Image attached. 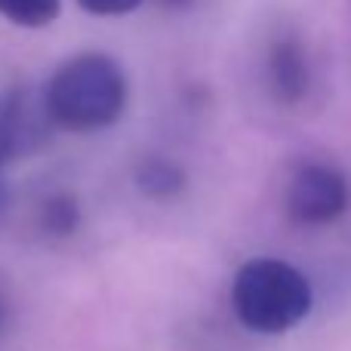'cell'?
Instances as JSON below:
<instances>
[{
  "label": "cell",
  "mask_w": 351,
  "mask_h": 351,
  "mask_svg": "<svg viewBox=\"0 0 351 351\" xmlns=\"http://www.w3.org/2000/svg\"><path fill=\"white\" fill-rule=\"evenodd\" d=\"M130 102L123 65L108 53H74L43 86V117L65 133H99L114 127Z\"/></svg>",
  "instance_id": "cell-1"
},
{
  "label": "cell",
  "mask_w": 351,
  "mask_h": 351,
  "mask_svg": "<svg viewBox=\"0 0 351 351\" xmlns=\"http://www.w3.org/2000/svg\"><path fill=\"white\" fill-rule=\"evenodd\" d=\"M231 308L237 321L259 336H284L315 308L311 280L296 265L274 256H256L231 280Z\"/></svg>",
  "instance_id": "cell-2"
},
{
  "label": "cell",
  "mask_w": 351,
  "mask_h": 351,
  "mask_svg": "<svg viewBox=\"0 0 351 351\" xmlns=\"http://www.w3.org/2000/svg\"><path fill=\"white\" fill-rule=\"evenodd\" d=\"M351 204V185L346 173L333 164H302L287 182V216L308 228H324L346 216Z\"/></svg>",
  "instance_id": "cell-3"
},
{
  "label": "cell",
  "mask_w": 351,
  "mask_h": 351,
  "mask_svg": "<svg viewBox=\"0 0 351 351\" xmlns=\"http://www.w3.org/2000/svg\"><path fill=\"white\" fill-rule=\"evenodd\" d=\"M265 74H268V86H271V93L280 102L287 105L302 102L311 90V65L302 49V40L293 34H280L278 40H271Z\"/></svg>",
  "instance_id": "cell-4"
},
{
  "label": "cell",
  "mask_w": 351,
  "mask_h": 351,
  "mask_svg": "<svg viewBox=\"0 0 351 351\" xmlns=\"http://www.w3.org/2000/svg\"><path fill=\"white\" fill-rule=\"evenodd\" d=\"M133 182L142 197L160 200V204H164V200H176L188 188L185 170H182L179 164H173V160L158 158V154L139 160V167L133 170Z\"/></svg>",
  "instance_id": "cell-5"
},
{
  "label": "cell",
  "mask_w": 351,
  "mask_h": 351,
  "mask_svg": "<svg viewBox=\"0 0 351 351\" xmlns=\"http://www.w3.org/2000/svg\"><path fill=\"white\" fill-rule=\"evenodd\" d=\"M62 12V0H0V16L16 28H49Z\"/></svg>",
  "instance_id": "cell-6"
},
{
  "label": "cell",
  "mask_w": 351,
  "mask_h": 351,
  "mask_svg": "<svg viewBox=\"0 0 351 351\" xmlns=\"http://www.w3.org/2000/svg\"><path fill=\"white\" fill-rule=\"evenodd\" d=\"M80 225V204L74 194H49L40 206V228L53 237H68L74 234Z\"/></svg>",
  "instance_id": "cell-7"
},
{
  "label": "cell",
  "mask_w": 351,
  "mask_h": 351,
  "mask_svg": "<svg viewBox=\"0 0 351 351\" xmlns=\"http://www.w3.org/2000/svg\"><path fill=\"white\" fill-rule=\"evenodd\" d=\"M19 111H0V182H3V170L6 164H10L12 158H19L22 154V139L28 133H25L22 121H19Z\"/></svg>",
  "instance_id": "cell-8"
},
{
  "label": "cell",
  "mask_w": 351,
  "mask_h": 351,
  "mask_svg": "<svg viewBox=\"0 0 351 351\" xmlns=\"http://www.w3.org/2000/svg\"><path fill=\"white\" fill-rule=\"evenodd\" d=\"M145 0H77V6L90 16H99V19H117V16H130L136 12Z\"/></svg>",
  "instance_id": "cell-9"
},
{
  "label": "cell",
  "mask_w": 351,
  "mask_h": 351,
  "mask_svg": "<svg viewBox=\"0 0 351 351\" xmlns=\"http://www.w3.org/2000/svg\"><path fill=\"white\" fill-rule=\"evenodd\" d=\"M6 213H10V191H6V185L0 182V222L6 219Z\"/></svg>",
  "instance_id": "cell-10"
}]
</instances>
